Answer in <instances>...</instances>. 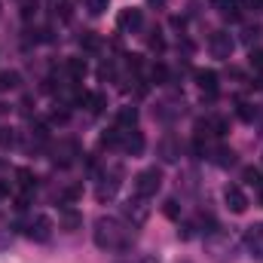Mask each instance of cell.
<instances>
[{"label": "cell", "instance_id": "obj_1", "mask_svg": "<svg viewBox=\"0 0 263 263\" xmlns=\"http://www.w3.org/2000/svg\"><path fill=\"white\" fill-rule=\"evenodd\" d=\"M135 242V227L123 223L120 217H98L95 220V245L101 251H129Z\"/></svg>", "mask_w": 263, "mask_h": 263}, {"label": "cell", "instance_id": "obj_2", "mask_svg": "<svg viewBox=\"0 0 263 263\" xmlns=\"http://www.w3.org/2000/svg\"><path fill=\"white\" fill-rule=\"evenodd\" d=\"M159 187H162V172L153 165V168H144V172H138L135 175V181H132V190H135V196L141 199H150L159 193Z\"/></svg>", "mask_w": 263, "mask_h": 263}, {"label": "cell", "instance_id": "obj_3", "mask_svg": "<svg viewBox=\"0 0 263 263\" xmlns=\"http://www.w3.org/2000/svg\"><path fill=\"white\" fill-rule=\"evenodd\" d=\"M52 230H55L52 217H49V214H37L34 220H28L25 236H28V239H34V242H49V239H52Z\"/></svg>", "mask_w": 263, "mask_h": 263}, {"label": "cell", "instance_id": "obj_4", "mask_svg": "<svg viewBox=\"0 0 263 263\" xmlns=\"http://www.w3.org/2000/svg\"><path fill=\"white\" fill-rule=\"evenodd\" d=\"M123 178V168L117 165V168H110V175H104L101 178V184H98V190H95V196H98V202H110V199L117 196V190H120V181Z\"/></svg>", "mask_w": 263, "mask_h": 263}, {"label": "cell", "instance_id": "obj_5", "mask_svg": "<svg viewBox=\"0 0 263 263\" xmlns=\"http://www.w3.org/2000/svg\"><path fill=\"white\" fill-rule=\"evenodd\" d=\"M230 132V123L223 120V117H208V120H202L196 123V138H223Z\"/></svg>", "mask_w": 263, "mask_h": 263}, {"label": "cell", "instance_id": "obj_6", "mask_svg": "<svg viewBox=\"0 0 263 263\" xmlns=\"http://www.w3.org/2000/svg\"><path fill=\"white\" fill-rule=\"evenodd\" d=\"M233 37L227 34V31H214L211 34V40H208V49H211V55L214 59H230L233 55Z\"/></svg>", "mask_w": 263, "mask_h": 263}, {"label": "cell", "instance_id": "obj_7", "mask_svg": "<svg viewBox=\"0 0 263 263\" xmlns=\"http://www.w3.org/2000/svg\"><path fill=\"white\" fill-rule=\"evenodd\" d=\"M144 202H147V199L135 196V199H129V202L123 205V214L129 217V223H132V227H141V223H144V220L150 217V208H147Z\"/></svg>", "mask_w": 263, "mask_h": 263}, {"label": "cell", "instance_id": "obj_8", "mask_svg": "<svg viewBox=\"0 0 263 263\" xmlns=\"http://www.w3.org/2000/svg\"><path fill=\"white\" fill-rule=\"evenodd\" d=\"M223 202H227V208H230L233 214H245V211H248V196H245V190L236 187V184H230V187L223 190Z\"/></svg>", "mask_w": 263, "mask_h": 263}, {"label": "cell", "instance_id": "obj_9", "mask_svg": "<svg viewBox=\"0 0 263 263\" xmlns=\"http://www.w3.org/2000/svg\"><path fill=\"white\" fill-rule=\"evenodd\" d=\"M141 25H144V12H141V9H135V6L123 9V12L117 15V28H120V31H126V34H135Z\"/></svg>", "mask_w": 263, "mask_h": 263}, {"label": "cell", "instance_id": "obj_10", "mask_svg": "<svg viewBox=\"0 0 263 263\" xmlns=\"http://www.w3.org/2000/svg\"><path fill=\"white\" fill-rule=\"evenodd\" d=\"M120 147L129 153V156H138L144 150V135L138 129H123V138H120Z\"/></svg>", "mask_w": 263, "mask_h": 263}, {"label": "cell", "instance_id": "obj_11", "mask_svg": "<svg viewBox=\"0 0 263 263\" xmlns=\"http://www.w3.org/2000/svg\"><path fill=\"white\" fill-rule=\"evenodd\" d=\"M59 223H62V230L73 233V230H80V227H83V214H80L77 208L65 205V208H62V214H59Z\"/></svg>", "mask_w": 263, "mask_h": 263}, {"label": "cell", "instance_id": "obj_12", "mask_svg": "<svg viewBox=\"0 0 263 263\" xmlns=\"http://www.w3.org/2000/svg\"><path fill=\"white\" fill-rule=\"evenodd\" d=\"M245 242H248V248L254 251V257H260V260H263V223L248 227V233H245Z\"/></svg>", "mask_w": 263, "mask_h": 263}, {"label": "cell", "instance_id": "obj_13", "mask_svg": "<svg viewBox=\"0 0 263 263\" xmlns=\"http://www.w3.org/2000/svg\"><path fill=\"white\" fill-rule=\"evenodd\" d=\"M101 46H104V40L95 31H83L80 34V49L83 52H101Z\"/></svg>", "mask_w": 263, "mask_h": 263}, {"label": "cell", "instance_id": "obj_14", "mask_svg": "<svg viewBox=\"0 0 263 263\" xmlns=\"http://www.w3.org/2000/svg\"><path fill=\"white\" fill-rule=\"evenodd\" d=\"M196 83H199V89L208 92V95L217 92V73L214 70H196Z\"/></svg>", "mask_w": 263, "mask_h": 263}, {"label": "cell", "instance_id": "obj_15", "mask_svg": "<svg viewBox=\"0 0 263 263\" xmlns=\"http://www.w3.org/2000/svg\"><path fill=\"white\" fill-rule=\"evenodd\" d=\"M211 159H214L220 168H230V165H236V150H233V147H214Z\"/></svg>", "mask_w": 263, "mask_h": 263}, {"label": "cell", "instance_id": "obj_16", "mask_svg": "<svg viewBox=\"0 0 263 263\" xmlns=\"http://www.w3.org/2000/svg\"><path fill=\"white\" fill-rule=\"evenodd\" d=\"M117 126H120V129H135V126H138V107H120Z\"/></svg>", "mask_w": 263, "mask_h": 263}, {"label": "cell", "instance_id": "obj_17", "mask_svg": "<svg viewBox=\"0 0 263 263\" xmlns=\"http://www.w3.org/2000/svg\"><path fill=\"white\" fill-rule=\"evenodd\" d=\"M159 153H162V159H165V162H175V159L181 156V147H178L172 138H165V141L159 144Z\"/></svg>", "mask_w": 263, "mask_h": 263}, {"label": "cell", "instance_id": "obj_18", "mask_svg": "<svg viewBox=\"0 0 263 263\" xmlns=\"http://www.w3.org/2000/svg\"><path fill=\"white\" fill-rule=\"evenodd\" d=\"M67 73H70L73 80H83V77L89 73V65H86V59H67Z\"/></svg>", "mask_w": 263, "mask_h": 263}, {"label": "cell", "instance_id": "obj_19", "mask_svg": "<svg viewBox=\"0 0 263 263\" xmlns=\"http://www.w3.org/2000/svg\"><path fill=\"white\" fill-rule=\"evenodd\" d=\"M15 178H18V184H22L25 190H34V187H37V175H34L31 168H15Z\"/></svg>", "mask_w": 263, "mask_h": 263}, {"label": "cell", "instance_id": "obj_20", "mask_svg": "<svg viewBox=\"0 0 263 263\" xmlns=\"http://www.w3.org/2000/svg\"><path fill=\"white\" fill-rule=\"evenodd\" d=\"M15 144H18V135H15V129L0 126V147H3V150H9V147H15Z\"/></svg>", "mask_w": 263, "mask_h": 263}, {"label": "cell", "instance_id": "obj_21", "mask_svg": "<svg viewBox=\"0 0 263 263\" xmlns=\"http://www.w3.org/2000/svg\"><path fill=\"white\" fill-rule=\"evenodd\" d=\"M150 80H153L156 86H168V67L165 65H153L150 67Z\"/></svg>", "mask_w": 263, "mask_h": 263}, {"label": "cell", "instance_id": "obj_22", "mask_svg": "<svg viewBox=\"0 0 263 263\" xmlns=\"http://www.w3.org/2000/svg\"><path fill=\"white\" fill-rule=\"evenodd\" d=\"M242 181L251 184V187H257V190H263V178H260L257 168H245V172H242Z\"/></svg>", "mask_w": 263, "mask_h": 263}, {"label": "cell", "instance_id": "obj_23", "mask_svg": "<svg viewBox=\"0 0 263 263\" xmlns=\"http://www.w3.org/2000/svg\"><path fill=\"white\" fill-rule=\"evenodd\" d=\"M114 263H159V257L156 254H129V257H120Z\"/></svg>", "mask_w": 263, "mask_h": 263}, {"label": "cell", "instance_id": "obj_24", "mask_svg": "<svg viewBox=\"0 0 263 263\" xmlns=\"http://www.w3.org/2000/svg\"><path fill=\"white\" fill-rule=\"evenodd\" d=\"M0 89H18V73L15 70H3L0 73Z\"/></svg>", "mask_w": 263, "mask_h": 263}, {"label": "cell", "instance_id": "obj_25", "mask_svg": "<svg viewBox=\"0 0 263 263\" xmlns=\"http://www.w3.org/2000/svg\"><path fill=\"white\" fill-rule=\"evenodd\" d=\"M70 15H73V6H70V0H59V3H55V18L70 22Z\"/></svg>", "mask_w": 263, "mask_h": 263}, {"label": "cell", "instance_id": "obj_26", "mask_svg": "<svg viewBox=\"0 0 263 263\" xmlns=\"http://www.w3.org/2000/svg\"><path fill=\"white\" fill-rule=\"evenodd\" d=\"M147 46H150L153 52H162V49H165V40H162V34H159V31H153V34L147 37Z\"/></svg>", "mask_w": 263, "mask_h": 263}, {"label": "cell", "instance_id": "obj_27", "mask_svg": "<svg viewBox=\"0 0 263 263\" xmlns=\"http://www.w3.org/2000/svg\"><path fill=\"white\" fill-rule=\"evenodd\" d=\"M107 6H110V0H86V9H89L92 15H101Z\"/></svg>", "mask_w": 263, "mask_h": 263}, {"label": "cell", "instance_id": "obj_28", "mask_svg": "<svg viewBox=\"0 0 263 263\" xmlns=\"http://www.w3.org/2000/svg\"><path fill=\"white\" fill-rule=\"evenodd\" d=\"M239 117H242L245 123H251V120L257 117V110H254V107H251L248 101H239Z\"/></svg>", "mask_w": 263, "mask_h": 263}, {"label": "cell", "instance_id": "obj_29", "mask_svg": "<svg viewBox=\"0 0 263 263\" xmlns=\"http://www.w3.org/2000/svg\"><path fill=\"white\" fill-rule=\"evenodd\" d=\"M37 15V0H22V18H34Z\"/></svg>", "mask_w": 263, "mask_h": 263}, {"label": "cell", "instance_id": "obj_30", "mask_svg": "<svg viewBox=\"0 0 263 263\" xmlns=\"http://www.w3.org/2000/svg\"><path fill=\"white\" fill-rule=\"evenodd\" d=\"M162 211H165V217H172V220H178V214H181V208H178V202H175V199H168Z\"/></svg>", "mask_w": 263, "mask_h": 263}, {"label": "cell", "instance_id": "obj_31", "mask_svg": "<svg viewBox=\"0 0 263 263\" xmlns=\"http://www.w3.org/2000/svg\"><path fill=\"white\" fill-rule=\"evenodd\" d=\"M114 73H117V67H114V62H104V65L98 67V77H101V80H107V77H114Z\"/></svg>", "mask_w": 263, "mask_h": 263}, {"label": "cell", "instance_id": "obj_32", "mask_svg": "<svg viewBox=\"0 0 263 263\" xmlns=\"http://www.w3.org/2000/svg\"><path fill=\"white\" fill-rule=\"evenodd\" d=\"M251 67H257V70H263V49H251Z\"/></svg>", "mask_w": 263, "mask_h": 263}, {"label": "cell", "instance_id": "obj_33", "mask_svg": "<svg viewBox=\"0 0 263 263\" xmlns=\"http://www.w3.org/2000/svg\"><path fill=\"white\" fill-rule=\"evenodd\" d=\"M28 205H31V196H28V193H25V196H18V199H15V211H25Z\"/></svg>", "mask_w": 263, "mask_h": 263}, {"label": "cell", "instance_id": "obj_34", "mask_svg": "<svg viewBox=\"0 0 263 263\" xmlns=\"http://www.w3.org/2000/svg\"><path fill=\"white\" fill-rule=\"evenodd\" d=\"M260 37V28H245V40L251 43V40H257Z\"/></svg>", "mask_w": 263, "mask_h": 263}, {"label": "cell", "instance_id": "obj_35", "mask_svg": "<svg viewBox=\"0 0 263 263\" xmlns=\"http://www.w3.org/2000/svg\"><path fill=\"white\" fill-rule=\"evenodd\" d=\"M9 193H12V184L9 181H0V199H6Z\"/></svg>", "mask_w": 263, "mask_h": 263}, {"label": "cell", "instance_id": "obj_36", "mask_svg": "<svg viewBox=\"0 0 263 263\" xmlns=\"http://www.w3.org/2000/svg\"><path fill=\"white\" fill-rule=\"evenodd\" d=\"M150 3H156V6H165V0H150Z\"/></svg>", "mask_w": 263, "mask_h": 263}]
</instances>
